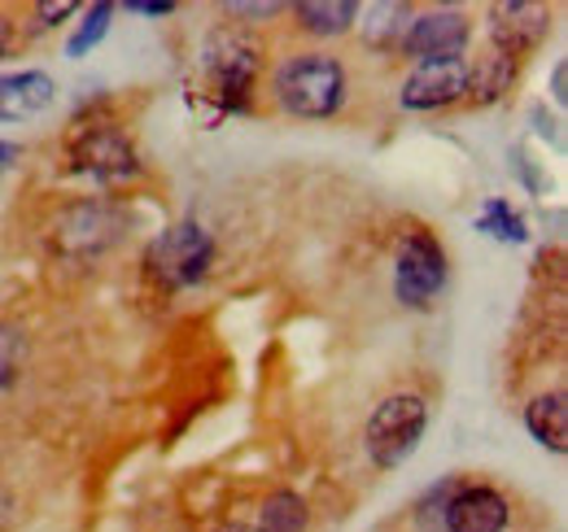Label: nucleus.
<instances>
[{"instance_id":"obj_1","label":"nucleus","mask_w":568,"mask_h":532,"mask_svg":"<svg viewBox=\"0 0 568 532\" xmlns=\"http://www.w3.org/2000/svg\"><path fill=\"white\" fill-rule=\"evenodd\" d=\"M263 40L250 22H219L206 31L197 70H202V101L214 105V119L250 114L254 92L263 79Z\"/></svg>"},{"instance_id":"obj_19","label":"nucleus","mask_w":568,"mask_h":532,"mask_svg":"<svg viewBox=\"0 0 568 532\" xmlns=\"http://www.w3.org/2000/svg\"><path fill=\"white\" fill-rule=\"evenodd\" d=\"M83 18L74 22V31H71V40H67V58L71 62H79V58H88L105 35H110V22H114V4L110 0H97V4H88V9H79Z\"/></svg>"},{"instance_id":"obj_9","label":"nucleus","mask_w":568,"mask_h":532,"mask_svg":"<svg viewBox=\"0 0 568 532\" xmlns=\"http://www.w3.org/2000/svg\"><path fill=\"white\" fill-rule=\"evenodd\" d=\"M468 96V58H450V62H420L407 70L403 88H398V105L412 114H437V110H455Z\"/></svg>"},{"instance_id":"obj_12","label":"nucleus","mask_w":568,"mask_h":532,"mask_svg":"<svg viewBox=\"0 0 568 532\" xmlns=\"http://www.w3.org/2000/svg\"><path fill=\"white\" fill-rule=\"evenodd\" d=\"M511 507L490 484H459L446 507V532H507Z\"/></svg>"},{"instance_id":"obj_7","label":"nucleus","mask_w":568,"mask_h":532,"mask_svg":"<svg viewBox=\"0 0 568 532\" xmlns=\"http://www.w3.org/2000/svg\"><path fill=\"white\" fill-rule=\"evenodd\" d=\"M551 18H556V9L542 0H498L486 9V40L495 53L525 62L551 35Z\"/></svg>"},{"instance_id":"obj_16","label":"nucleus","mask_w":568,"mask_h":532,"mask_svg":"<svg viewBox=\"0 0 568 532\" xmlns=\"http://www.w3.org/2000/svg\"><path fill=\"white\" fill-rule=\"evenodd\" d=\"M358 18L367 22H355L363 27V40L367 49H381V53H398L403 35H407V22H412V4H398V0H385V4H358Z\"/></svg>"},{"instance_id":"obj_13","label":"nucleus","mask_w":568,"mask_h":532,"mask_svg":"<svg viewBox=\"0 0 568 532\" xmlns=\"http://www.w3.org/2000/svg\"><path fill=\"white\" fill-rule=\"evenodd\" d=\"M516 79H520V62H511V58H503L495 49H486L477 62H468V96H464V105L490 110V105L511 96Z\"/></svg>"},{"instance_id":"obj_17","label":"nucleus","mask_w":568,"mask_h":532,"mask_svg":"<svg viewBox=\"0 0 568 532\" xmlns=\"http://www.w3.org/2000/svg\"><path fill=\"white\" fill-rule=\"evenodd\" d=\"M311 529V507L297 489H272L258 502L254 515V532H306Z\"/></svg>"},{"instance_id":"obj_6","label":"nucleus","mask_w":568,"mask_h":532,"mask_svg":"<svg viewBox=\"0 0 568 532\" xmlns=\"http://www.w3.org/2000/svg\"><path fill=\"white\" fill-rule=\"evenodd\" d=\"M450 279L446 245L428 227H407L394 249V297L407 310H428Z\"/></svg>"},{"instance_id":"obj_2","label":"nucleus","mask_w":568,"mask_h":532,"mask_svg":"<svg viewBox=\"0 0 568 532\" xmlns=\"http://www.w3.org/2000/svg\"><path fill=\"white\" fill-rule=\"evenodd\" d=\"M272 101L276 110L302 123H328L351 105V70L328 49L288 53L272 70Z\"/></svg>"},{"instance_id":"obj_24","label":"nucleus","mask_w":568,"mask_h":532,"mask_svg":"<svg viewBox=\"0 0 568 532\" xmlns=\"http://www.w3.org/2000/svg\"><path fill=\"white\" fill-rule=\"evenodd\" d=\"M223 13L227 18H276V13H284V4L281 0H267V4H223Z\"/></svg>"},{"instance_id":"obj_18","label":"nucleus","mask_w":568,"mask_h":532,"mask_svg":"<svg viewBox=\"0 0 568 532\" xmlns=\"http://www.w3.org/2000/svg\"><path fill=\"white\" fill-rule=\"evenodd\" d=\"M477 232H486L490 241L498 245H525L529 241V223H525V214L511 205L507 197H486V205L477 209Z\"/></svg>"},{"instance_id":"obj_26","label":"nucleus","mask_w":568,"mask_h":532,"mask_svg":"<svg viewBox=\"0 0 568 532\" xmlns=\"http://www.w3.org/2000/svg\"><path fill=\"white\" fill-rule=\"evenodd\" d=\"M128 13H144V18H171L175 0H128Z\"/></svg>"},{"instance_id":"obj_25","label":"nucleus","mask_w":568,"mask_h":532,"mask_svg":"<svg viewBox=\"0 0 568 532\" xmlns=\"http://www.w3.org/2000/svg\"><path fill=\"white\" fill-rule=\"evenodd\" d=\"M13 49H18V22H13V13L0 9V62H9Z\"/></svg>"},{"instance_id":"obj_4","label":"nucleus","mask_w":568,"mask_h":532,"mask_svg":"<svg viewBox=\"0 0 568 532\" xmlns=\"http://www.w3.org/2000/svg\"><path fill=\"white\" fill-rule=\"evenodd\" d=\"M214 258H219V245L214 236L197 223V218H184V223H171L166 232H158L144 249V279L162 293H184V288H197L206 284Z\"/></svg>"},{"instance_id":"obj_28","label":"nucleus","mask_w":568,"mask_h":532,"mask_svg":"<svg viewBox=\"0 0 568 532\" xmlns=\"http://www.w3.org/2000/svg\"><path fill=\"white\" fill-rule=\"evenodd\" d=\"M18 157H22V149H18L13 140H0V175H4V171H9Z\"/></svg>"},{"instance_id":"obj_10","label":"nucleus","mask_w":568,"mask_h":532,"mask_svg":"<svg viewBox=\"0 0 568 532\" xmlns=\"http://www.w3.org/2000/svg\"><path fill=\"white\" fill-rule=\"evenodd\" d=\"M58 101V83L49 70H9L0 74V127L9 123H31Z\"/></svg>"},{"instance_id":"obj_11","label":"nucleus","mask_w":568,"mask_h":532,"mask_svg":"<svg viewBox=\"0 0 568 532\" xmlns=\"http://www.w3.org/2000/svg\"><path fill=\"white\" fill-rule=\"evenodd\" d=\"M119 209L110 201H74L62 214V227H58V245L71 249V254H101L114 232H119Z\"/></svg>"},{"instance_id":"obj_23","label":"nucleus","mask_w":568,"mask_h":532,"mask_svg":"<svg viewBox=\"0 0 568 532\" xmlns=\"http://www.w3.org/2000/svg\"><path fill=\"white\" fill-rule=\"evenodd\" d=\"M529 119H534V132H538V140H547L556 153L565 149V132H560V119L556 114H547V105H534L529 110Z\"/></svg>"},{"instance_id":"obj_21","label":"nucleus","mask_w":568,"mask_h":532,"mask_svg":"<svg viewBox=\"0 0 568 532\" xmlns=\"http://www.w3.org/2000/svg\"><path fill=\"white\" fill-rule=\"evenodd\" d=\"M511 171H516V180H520L534 197H542V193H547V175L534 166V157H529V149H525V144H516V149H511Z\"/></svg>"},{"instance_id":"obj_14","label":"nucleus","mask_w":568,"mask_h":532,"mask_svg":"<svg viewBox=\"0 0 568 532\" xmlns=\"http://www.w3.org/2000/svg\"><path fill=\"white\" fill-rule=\"evenodd\" d=\"M525 432H529L542 450L568 454V393L565 389L538 393V398L525 406Z\"/></svg>"},{"instance_id":"obj_15","label":"nucleus","mask_w":568,"mask_h":532,"mask_svg":"<svg viewBox=\"0 0 568 532\" xmlns=\"http://www.w3.org/2000/svg\"><path fill=\"white\" fill-rule=\"evenodd\" d=\"M288 13L311 40H342L358 22L355 0H302V4H288Z\"/></svg>"},{"instance_id":"obj_29","label":"nucleus","mask_w":568,"mask_h":532,"mask_svg":"<svg viewBox=\"0 0 568 532\" xmlns=\"http://www.w3.org/2000/svg\"><path fill=\"white\" fill-rule=\"evenodd\" d=\"M214 532H254V524H241V520H232V524H219Z\"/></svg>"},{"instance_id":"obj_8","label":"nucleus","mask_w":568,"mask_h":532,"mask_svg":"<svg viewBox=\"0 0 568 532\" xmlns=\"http://www.w3.org/2000/svg\"><path fill=\"white\" fill-rule=\"evenodd\" d=\"M468 44H473V22H468V13H459V9H425V13H412L398 53L420 66V62L468 58Z\"/></svg>"},{"instance_id":"obj_20","label":"nucleus","mask_w":568,"mask_h":532,"mask_svg":"<svg viewBox=\"0 0 568 532\" xmlns=\"http://www.w3.org/2000/svg\"><path fill=\"white\" fill-rule=\"evenodd\" d=\"M464 480L459 475H442V480H433L425 493L416 498V507H412V520H416V529L420 532H446V507H450V498H455V489H459Z\"/></svg>"},{"instance_id":"obj_3","label":"nucleus","mask_w":568,"mask_h":532,"mask_svg":"<svg viewBox=\"0 0 568 532\" xmlns=\"http://www.w3.org/2000/svg\"><path fill=\"white\" fill-rule=\"evenodd\" d=\"M67 157L92 184H136L144 175L141 149L132 132L110 114V101L74 114L67 132Z\"/></svg>"},{"instance_id":"obj_5","label":"nucleus","mask_w":568,"mask_h":532,"mask_svg":"<svg viewBox=\"0 0 568 532\" xmlns=\"http://www.w3.org/2000/svg\"><path fill=\"white\" fill-rule=\"evenodd\" d=\"M425 432H428V401L420 393H389V398L372 410V419L363 428V450H367L372 467L398 471L403 463L416 459Z\"/></svg>"},{"instance_id":"obj_22","label":"nucleus","mask_w":568,"mask_h":532,"mask_svg":"<svg viewBox=\"0 0 568 532\" xmlns=\"http://www.w3.org/2000/svg\"><path fill=\"white\" fill-rule=\"evenodd\" d=\"M27 13L36 18V27H40V31H49V27H58V22L74 18V13H79V4H74V0H58V4H53V0H44V4H31Z\"/></svg>"},{"instance_id":"obj_27","label":"nucleus","mask_w":568,"mask_h":532,"mask_svg":"<svg viewBox=\"0 0 568 532\" xmlns=\"http://www.w3.org/2000/svg\"><path fill=\"white\" fill-rule=\"evenodd\" d=\"M551 101L565 110L568 105V66L565 62H556V70H551Z\"/></svg>"}]
</instances>
